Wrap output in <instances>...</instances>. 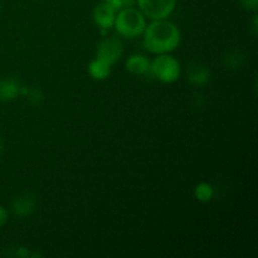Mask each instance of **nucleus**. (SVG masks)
<instances>
[{"label": "nucleus", "instance_id": "nucleus-1", "mask_svg": "<svg viewBox=\"0 0 258 258\" xmlns=\"http://www.w3.org/2000/svg\"><path fill=\"white\" fill-rule=\"evenodd\" d=\"M144 35V47L153 54H165L175 50L180 45L181 33L174 23L166 19L153 20L146 25Z\"/></svg>", "mask_w": 258, "mask_h": 258}, {"label": "nucleus", "instance_id": "nucleus-2", "mask_svg": "<svg viewBox=\"0 0 258 258\" xmlns=\"http://www.w3.org/2000/svg\"><path fill=\"white\" fill-rule=\"evenodd\" d=\"M113 27L122 37L136 38L143 35L146 28V19L143 13L136 8H122L116 14Z\"/></svg>", "mask_w": 258, "mask_h": 258}, {"label": "nucleus", "instance_id": "nucleus-3", "mask_svg": "<svg viewBox=\"0 0 258 258\" xmlns=\"http://www.w3.org/2000/svg\"><path fill=\"white\" fill-rule=\"evenodd\" d=\"M151 76L158 78L163 83H174L181 75L180 62L173 55L158 54L150 64Z\"/></svg>", "mask_w": 258, "mask_h": 258}, {"label": "nucleus", "instance_id": "nucleus-4", "mask_svg": "<svg viewBox=\"0 0 258 258\" xmlns=\"http://www.w3.org/2000/svg\"><path fill=\"white\" fill-rule=\"evenodd\" d=\"M139 10L151 20L166 19L174 12L176 0H136Z\"/></svg>", "mask_w": 258, "mask_h": 258}, {"label": "nucleus", "instance_id": "nucleus-5", "mask_svg": "<svg viewBox=\"0 0 258 258\" xmlns=\"http://www.w3.org/2000/svg\"><path fill=\"white\" fill-rule=\"evenodd\" d=\"M123 54V44L117 37L105 38L97 45V58L112 67Z\"/></svg>", "mask_w": 258, "mask_h": 258}, {"label": "nucleus", "instance_id": "nucleus-6", "mask_svg": "<svg viewBox=\"0 0 258 258\" xmlns=\"http://www.w3.org/2000/svg\"><path fill=\"white\" fill-rule=\"evenodd\" d=\"M117 14V10L113 9L108 3L102 0L98 3L93 9V20L101 29H110L115 24V18Z\"/></svg>", "mask_w": 258, "mask_h": 258}, {"label": "nucleus", "instance_id": "nucleus-7", "mask_svg": "<svg viewBox=\"0 0 258 258\" xmlns=\"http://www.w3.org/2000/svg\"><path fill=\"white\" fill-rule=\"evenodd\" d=\"M10 209L18 217L30 216L37 209V197L33 193L20 194L12 201Z\"/></svg>", "mask_w": 258, "mask_h": 258}, {"label": "nucleus", "instance_id": "nucleus-8", "mask_svg": "<svg viewBox=\"0 0 258 258\" xmlns=\"http://www.w3.org/2000/svg\"><path fill=\"white\" fill-rule=\"evenodd\" d=\"M150 64L151 62L149 60V58H146L145 55L141 54L130 55L128 59L126 60V68H127L128 72H131L133 75L146 76L148 73L151 75Z\"/></svg>", "mask_w": 258, "mask_h": 258}, {"label": "nucleus", "instance_id": "nucleus-9", "mask_svg": "<svg viewBox=\"0 0 258 258\" xmlns=\"http://www.w3.org/2000/svg\"><path fill=\"white\" fill-rule=\"evenodd\" d=\"M20 82L14 77H8L0 81V101L9 102L19 96Z\"/></svg>", "mask_w": 258, "mask_h": 258}, {"label": "nucleus", "instance_id": "nucleus-10", "mask_svg": "<svg viewBox=\"0 0 258 258\" xmlns=\"http://www.w3.org/2000/svg\"><path fill=\"white\" fill-rule=\"evenodd\" d=\"M188 78L193 85L196 86H203L209 82L211 80V71L207 66L201 64V63H196L189 68Z\"/></svg>", "mask_w": 258, "mask_h": 258}, {"label": "nucleus", "instance_id": "nucleus-11", "mask_svg": "<svg viewBox=\"0 0 258 258\" xmlns=\"http://www.w3.org/2000/svg\"><path fill=\"white\" fill-rule=\"evenodd\" d=\"M88 73H90V76L93 80H106L111 73V66L107 64L106 62H103V60L96 58V59H93L92 62L88 64Z\"/></svg>", "mask_w": 258, "mask_h": 258}, {"label": "nucleus", "instance_id": "nucleus-12", "mask_svg": "<svg viewBox=\"0 0 258 258\" xmlns=\"http://www.w3.org/2000/svg\"><path fill=\"white\" fill-rule=\"evenodd\" d=\"M214 196V189L213 186L209 183H199L198 185L194 188V197H196L197 201L202 202V203H207V202L212 201Z\"/></svg>", "mask_w": 258, "mask_h": 258}, {"label": "nucleus", "instance_id": "nucleus-13", "mask_svg": "<svg viewBox=\"0 0 258 258\" xmlns=\"http://www.w3.org/2000/svg\"><path fill=\"white\" fill-rule=\"evenodd\" d=\"M243 59L244 55L242 54L239 50H232V52H229L228 54L224 57L223 63L227 68H229V70H237V68H239L243 64Z\"/></svg>", "mask_w": 258, "mask_h": 258}, {"label": "nucleus", "instance_id": "nucleus-14", "mask_svg": "<svg viewBox=\"0 0 258 258\" xmlns=\"http://www.w3.org/2000/svg\"><path fill=\"white\" fill-rule=\"evenodd\" d=\"M25 96L28 97L29 102L34 106H39L44 101V93L39 87L28 88V92Z\"/></svg>", "mask_w": 258, "mask_h": 258}, {"label": "nucleus", "instance_id": "nucleus-15", "mask_svg": "<svg viewBox=\"0 0 258 258\" xmlns=\"http://www.w3.org/2000/svg\"><path fill=\"white\" fill-rule=\"evenodd\" d=\"M242 7L247 10H252V12H256L258 7V0H239Z\"/></svg>", "mask_w": 258, "mask_h": 258}, {"label": "nucleus", "instance_id": "nucleus-16", "mask_svg": "<svg viewBox=\"0 0 258 258\" xmlns=\"http://www.w3.org/2000/svg\"><path fill=\"white\" fill-rule=\"evenodd\" d=\"M8 222V212L4 207L0 206V227L4 226Z\"/></svg>", "mask_w": 258, "mask_h": 258}, {"label": "nucleus", "instance_id": "nucleus-17", "mask_svg": "<svg viewBox=\"0 0 258 258\" xmlns=\"http://www.w3.org/2000/svg\"><path fill=\"white\" fill-rule=\"evenodd\" d=\"M105 2L108 3V4H110L113 9L117 10V12L122 9V3H121V0H105Z\"/></svg>", "mask_w": 258, "mask_h": 258}, {"label": "nucleus", "instance_id": "nucleus-18", "mask_svg": "<svg viewBox=\"0 0 258 258\" xmlns=\"http://www.w3.org/2000/svg\"><path fill=\"white\" fill-rule=\"evenodd\" d=\"M121 3H122V8H128L133 7L136 3V0H121Z\"/></svg>", "mask_w": 258, "mask_h": 258}, {"label": "nucleus", "instance_id": "nucleus-19", "mask_svg": "<svg viewBox=\"0 0 258 258\" xmlns=\"http://www.w3.org/2000/svg\"><path fill=\"white\" fill-rule=\"evenodd\" d=\"M257 22H258V17H257V15H254V17H253V24H252V29H253V34H257V32H258Z\"/></svg>", "mask_w": 258, "mask_h": 258}, {"label": "nucleus", "instance_id": "nucleus-20", "mask_svg": "<svg viewBox=\"0 0 258 258\" xmlns=\"http://www.w3.org/2000/svg\"><path fill=\"white\" fill-rule=\"evenodd\" d=\"M3 151V141H2V139H0V153H2Z\"/></svg>", "mask_w": 258, "mask_h": 258}]
</instances>
